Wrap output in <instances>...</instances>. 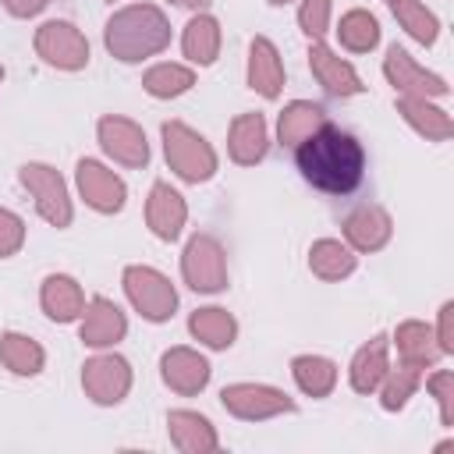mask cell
<instances>
[{
    "instance_id": "obj_42",
    "label": "cell",
    "mask_w": 454,
    "mask_h": 454,
    "mask_svg": "<svg viewBox=\"0 0 454 454\" xmlns=\"http://www.w3.org/2000/svg\"><path fill=\"white\" fill-rule=\"evenodd\" d=\"M0 82H4V67H0Z\"/></svg>"
},
{
    "instance_id": "obj_15",
    "label": "cell",
    "mask_w": 454,
    "mask_h": 454,
    "mask_svg": "<svg viewBox=\"0 0 454 454\" xmlns=\"http://www.w3.org/2000/svg\"><path fill=\"white\" fill-rule=\"evenodd\" d=\"M184 220H188L184 199L167 181H156L153 192H149V202H145V223L153 227V234L163 238V241H174L181 234Z\"/></svg>"
},
{
    "instance_id": "obj_38",
    "label": "cell",
    "mask_w": 454,
    "mask_h": 454,
    "mask_svg": "<svg viewBox=\"0 0 454 454\" xmlns=\"http://www.w3.org/2000/svg\"><path fill=\"white\" fill-rule=\"evenodd\" d=\"M436 344H440V351H443V355H450V351H454V301H447V305L440 309Z\"/></svg>"
},
{
    "instance_id": "obj_13",
    "label": "cell",
    "mask_w": 454,
    "mask_h": 454,
    "mask_svg": "<svg viewBox=\"0 0 454 454\" xmlns=\"http://www.w3.org/2000/svg\"><path fill=\"white\" fill-rule=\"evenodd\" d=\"M309 67H312V74L319 78V85L326 89V92H333V96H358L365 85H362V78H358V71L348 64V60H340L326 43H312L309 46Z\"/></svg>"
},
{
    "instance_id": "obj_19",
    "label": "cell",
    "mask_w": 454,
    "mask_h": 454,
    "mask_svg": "<svg viewBox=\"0 0 454 454\" xmlns=\"http://www.w3.org/2000/svg\"><path fill=\"white\" fill-rule=\"evenodd\" d=\"M167 429H170V440H174V447L181 454H209V450H216V429L199 411H184V408L170 411L167 415Z\"/></svg>"
},
{
    "instance_id": "obj_37",
    "label": "cell",
    "mask_w": 454,
    "mask_h": 454,
    "mask_svg": "<svg viewBox=\"0 0 454 454\" xmlns=\"http://www.w3.org/2000/svg\"><path fill=\"white\" fill-rule=\"evenodd\" d=\"M21 245H25V223H21V216L0 206V259L14 255Z\"/></svg>"
},
{
    "instance_id": "obj_26",
    "label": "cell",
    "mask_w": 454,
    "mask_h": 454,
    "mask_svg": "<svg viewBox=\"0 0 454 454\" xmlns=\"http://www.w3.org/2000/svg\"><path fill=\"white\" fill-rule=\"evenodd\" d=\"M188 330H192L195 340H202V344H209V348H231L234 337H238L234 316H231L227 309H216V305L195 309L192 319H188Z\"/></svg>"
},
{
    "instance_id": "obj_32",
    "label": "cell",
    "mask_w": 454,
    "mask_h": 454,
    "mask_svg": "<svg viewBox=\"0 0 454 454\" xmlns=\"http://www.w3.org/2000/svg\"><path fill=\"white\" fill-rule=\"evenodd\" d=\"M142 85H145L149 96H156V99H170V96L188 92V89L195 85V74H192V67H184V64H156V67L145 71Z\"/></svg>"
},
{
    "instance_id": "obj_17",
    "label": "cell",
    "mask_w": 454,
    "mask_h": 454,
    "mask_svg": "<svg viewBox=\"0 0 454 454\" xmlns=\"http://www.w3.org/2000/svg\"><path fill=\"white\" fill-rule=\"evenodd\" d=\"M390 213L380 209V206H358L348 220H344V238L355 252H376L390 241Z\"/></svg>"
},
{
    "instance_id": "obj_10",
    "label": "cell",
    "mask_w": 454,
    "mask_h": 454,
    "mask_svg": "<svg viewBox=\"0 0 454 454\" xmlns=\"http://www.w3.org/2000/svg\"><path fill=\"white\" fill-rule=\"evenodd\" d=\"M383 74L387 82L401 92V96H419V99H433V96H447V82L426 67H419L401 46H390L387 50V60H383Z\"/></svg>"
},
{
    "instance_id": "obj_23",
    "label": "cell",
    "mask_w": 454,
    "mask_h": 454,
    "mask_svg": "<svg viewBox=\"0 0 454 454\" xmlns=\"http://www.w3.org/2000/svg\"><path fill=\"white\" fill-rule=\"evenodd\" d=\"M394 340H397L401 362H404V365H415V369H426V365H433V362L443 355L440 344H436V333H433L426 323H419V319L401 323L397 333H394Z\"/></svg>"
},
{
    "instance_id": "obj_4",
    "label": "cell",
    "mask_w": 454,
    "mask_h": 454,
    "mask_svg": "<svg viewBox=\"0 0 454 454\" xmlns=\"http://www.w3.org/2000/svg\"><path fill=\"white\" fill-rule=\"evenodd\" d=\"M124 291H128V301L149 319V323H163L174 316L177 309V291L174 284L153 270V266H128L124 270Z\"/></svg>"
},
{
    "instance_id": "obj_1",
    "label": "cell",
    "mask_w": 454,
    "mask_h": 454,
    "mask_svg": "<svg viewBox=\"0 0 454 454\" xmlns=\"http://www.w3.org/2000/svg\"><path fill=\"white\" fill-rule=\"evenodd\" d=\"M298 170L312 188L326 195H348L365 174L362 142L333 124H323L305 142H298Z\"/></svg>"
},
{
    "instance_id": "obj_18",
    "label": "cell",
    "mask_w": 454,
    "mask_h": 454,
    "mask_svg": "<svg viewBox=\"0 0 454 454\" xmlns=\"http://www.w3.org/2000/svg\"><path fill=\"white\" fill-rule=\"evenodd\" d=\"M248 85L266 99H277L284 89V64L266 35H255L248 46Z\"/></svg>"
},
{
    "instance_id": "obj_34",
    "label": "cell",
    "mask_w": 454,
    "mask_h": 454,
    "mask_svg": "<svg viewBox=\"0 0 454 454\" xmlns=\"http://www.w3.org/2000/svg\"><path fill=\"white\" fill-rule=\"evenodd\" d=\"M419 383H422V369H415V365L401 362L397 369H387V376H383V408L387 411L404 408Z\"/></svg>"
},
{
    "instance_id": "obj_27",
    "label": "cell",
    "mask_w": 454,
    "mask_h": 454,
    "mask_svg": "<svg viewBox=\"0 0 454 454\" xmlns=\"http://www.w3.org/2000/svg\"><path fill=\"white\" fill-rule=\"evenodd\" d=\"M181 50H184V57L195 60V64H213L216 53H220V25H216V18L195 14V18L184 25Z\"/></svg>"
},
{
    "instance_id": "obj_41",
    "label": "cell",
    "mask_w": 454,
    "mask_h": 454,
    "mask_svg": "<svg viewBox=\"0 0 454 454\" xmlns=\"http://www.w3.org/2000/svg\"><path fill=\"white\" fill-rule=\"evenodd\" d=\"M270 4H287V0H270Z\"/></svg>"
},
{
    "instance_id": "obj_40",
    "label": "cell",
    "mask_w": 454,
    "mask_h": 454,
    "mask_svg": "<svg viewBox=\"0 0 454 454\" xmlns=\"http://www.w3.org/2000/svg\"><path fill=\"white\" fill-rule=\"evenodd\" d=\"M174 4H181V7H206L209 0H174Z\"/></svg>"
},
{
    "instance_id": "obj_14",
    "label": "cell",
    "mask_w": 454,
    "mask_h": 454,
    "mask_svg": "<svg viewBox=\"0 0 454 454\" xmlns=\"http://www.w3.org/2000/svg\"><path fill=\"white\" fill-rule=\"evenodd\" d=\"M160 372H163V383L184 397L199 394L209 383V362L192 348H170L160 358Z\"/></svg>"
},
{
    "instance_id": "obj_7",
    "label": "cell",
    "mask_w": 454,
    "mask_h": 454,
    "mask_svg": "<svg viewBox=\"0 0 454 454\" xmlns=\"http://www.w3.org/2000/svg\"><path fill=\"white\" fill-rule=\"evenodd\" d=\"M35 53L60 71H78L89 64V43L71 21H46L35 28Z\"/></svg>"
},
{
    "instance_id": "obj_31",
    "label": "cell",
    "mask_w": 454,
    "mask_h": 454,
    "mask_svg": "<svg viewBox=\"0 0 454 454\" xmlns=\"http://www.w3.org/2000/svg\"><path fill=\"white\" fill-rule=\"evenodd\" d=\"M390 11L401 21V28H408L411 39H419L422 46H433L436 43L440 21H436L433 11H426V4H419V0H390Z\"/></svg>"
},
{
    "instance_id": "obj_6",
    "label": "cell",
    "mask_w": 454,
    "mask_h": 454,
    "mask_svg": "<svg viewBox=\"0 0 454 454\" xmlns=\"http://www.w3.org/2000/svg\"><path fill=\"white\" fill-rule=\"evenodd\" d=\"M18 177L28 188V195L35 199V209H39V216L46 223H53V227H67L71 223L67 184H64V177L53 167H46V163H25L18 170Z\"/></svg>"
},
{
    "instance_id": "obj_33",
    "label": "cell",
    "mask_w": 454,
    "mask_h": 454,
    "mask_svg": "<svg viewBox=\"0 0 454 454\" xmlns=\"http://www.w3.org/2000/svg\"><path fill=\"white\" fill-rule=\"evenodd\" d=\"M337 35L351 53H369L380 43V21L369 11H348L337 25Z\"/></svg>"
},
{
    "instance_id": "obj_21",
    "label": "cell",
    "mask_w": 454,
    "mask_h": 454,
    "mask_svg": "<svg viewBox=\"0 0 454 454\" xmlns=\"http://www.w3.org/2000/svg\"><path fill=\"white\" fill-rule=\"evenodd\" d=\"M39 301H43V312H46L50 319H57V323H71V319H78L82 309H85V294H82L78 280L67 277V273L46 277V280H43V291H39Z\"/></svg>"
},
{
    "instance_id": "obj_28",
    "label": "cell",
    "mask_w": 454,
    "mask_h": 454,
    "mask_svg": "<svg viewBox=\"0 0 454 454\" xmlns=\"http://www.w3.org/2000/svg\"><path fill=\"white\" fill-rule=\"evenodd\" d=\"M291 376H294L301 394L326 397L333 390V383H337V365L330 358H323V355H298L291 362Z\"/></svg>"
},
{
    "instance_id": "obj_29",
    "label": "cell",
    "mask_w": 454,
    "mask_h": 454,
    "mask_svg": "<svg viewBox=\"0 0 454 454\" xmlns=\"http://www.w3.org/2000/svg\"><path fill=\"white\" fill-rule=\"evenodd\" d=\"M309 270L323 280H340L355 270V252L333 238H319L312 248H309Z\"/></svg>"
},
{
    "instance_id": "obj_22",
    "label": "cell",
    "mask_w": 454,
    "mask_h": 454,
    "mask_svg": "<svg viewBox=\"0 0 454 454\" xmlns=\"http://www.w3.org/2000/svg\"><path fill=\"white\" fill-rule=\"evenodd\" d=\"M397 114H401L419 135H426L429 142H443V138L454 135V121H450V114L440 110V106H433L429 99L401 96V99H397Z\"/></svg>"
},
{
    "instance_id": "obj_16",
    "label": "cell",
    "mask_w": 454,
    "mask_h": 454,
    "mask_svg": "<svg viewBox=\"0 0 454 454\" xmlns=\"http://www.w3.org/2000/svg\"><path fill=\"white\" fill-rule=\"evenodd\" d=\"M124 333H128V319L110 298H92L82 309V340L89 348H110Z\"/></svg>"
},
{
    "instance_id": "obj_3",
    "label": "cell",
    "mask_w": 454,
    "mask_h": 454,
    "mask_svg": "<svg viewBox=\"0 0 454 454\" xmlns=\"http://www.w3.org/2000/svg\"><path fill=\"white\" fill-rule=\"evenodd\" d=\"M163 153H167L170 170H174L181 181L199 184V181H209L213 170H216V153H213V145H209L199 131H192L188 124H181V121H167V124H163Z\"/></svg>"
},
{
    "instance_id": "obj_36",
    "label": "cell",
    "mask_w": 454,
    "mask_h": 454,
    "mask_svg": "<svg viewBox=\"0 0 454 454\" xmlns=\"http://www.w3.org/2000/svg\"><path fill=\"white\" fill-rule=\"evenodd\" d=\"M298 25H301V32L309 39H323V32L330 25V0H301Z\"/></svg>"
},
{
    "instance_id": "obj_24",
    "label": "cell",
    "mask_w": 454,
    "mask_h": 454,
    "mask_svg": "<svg viewBox=\"0 0 454 454\" xmlns=\"http://www.w3.org/2000/svg\"><path fill=\"white\" fill-rule=\"evenodd\" d=\"M323 124H326V114H323L319 103L294 99V103H287V106L280 110L277 135H280L284 145H298V142H305V138H309L316 128H323Z\"/></svg>"
},
{
    "instance_id": "obj_20",
    "label": "cell",
    "mask_w": 454,
    "mask_h": 454,
    "mask_svg": "<svg viewBox=\"0 0 454 454\" xmlns=\"http://www.w3.org/2000/svg\"><path fill=\"white\" fill-rule=\"evenodd\" d=\"M266 121L262 114H241L231 121V135H227V149H231V160L241 163V167H252L266 156Z\"/></svg>"
},
{
    "instance_id": "obj_2",
    "label": "cell",
    "mask_w": 454,
    "mask_h": 454,
    "mask_svg": "<svg viewBox=\"0 0 454 454\" xmlns=\"http://www.w3.org/2000/svg\"><path fill=\"white\" fill-rule=\"evenodd\" d=\"M103 43H106V50L117 60L135 64V60H145V57L160 53L170 43V25H167V18H163L160 7H153V4H131V7H121L106 21Z\"/></svg>"
},
{
    "instance_id": "obj_12",
    "label": "cell",
    "mask_w": 454,
    "mask_h": 454,
    "mask_svg": "<svg viewBox=\"0 0 454 454\" xmlns=\"http://www.w3.org/2000/svg\"><path fill=\"white\" fill-rule=\"evenodd\" d=\"M78 192L99 213H117L124 206V195H128L124 181L114 170H106L103 163H96V160H82L78 163Z\"/></svg>"
},
{
    "instance_id": "obj_35",
    "label": "cell",
    "mask_w": 454,
    "mask_h": 454,
    "mask_svg": "<svg viewBox=\"0 0 454 454\" xmlns=\"http://www.w3.org/2000/svg\"><path fill=\"white\" fill-rule=\"evenodd\" d=\"M426 387L433 390L436 404H440V422L443 426H454V372L450 369H440L426 380Z\"/></svg>"
},
{
    "instance_id": "obj_5",
    "label": "cell",
    "mask_w": 454,
    "mask_h": 454,
    "mask_svg": "<svg viewBox=\"0 0 454 454\" xmlns=\"http://www.w3.org/2000/svg\"><path fill=\"white\" fill-rule=\"evenodd\" d=\"M181 273H184V284L192 291H202V294L223 291L227 287V255H223L220 241L213 234H195L184 245Z\"/></svg>"
},
{
    "instance_id": "obj_8",
    "label": "cell",
    "mask_w": 454,
    "mask_h": 454,
    "mask_svg": "<svg viewBox=\"0 0 454 454\" xmlns=\"http://www.w3.org/2000/svg\"><path fill=\"white\" fill-rule=\"evenodd\" d=\"M220 401H223V408H227L231 415L248 419V422L294 411V401H291L284 390L266 387V383H231V387L220 390Z\"/></svg>"
},
{
    "instance_id": "obj_25",
    "label": "cell",
    "mask_w": 454,
    "mask_h": 454,
    "mask_svg": "<svg viewBox=\"0 0 454 454\" xmlns=\"http://www.w3.org/2000/svg\"><path fill=\"white\" fill-rule=\"evenodd\" d=\"M387 337H372L369 344H362L351 358V387L358 394H372L383 376H387Z\"/></svg>"
},
{
    "instance_id": "obj_11",
    "label": "cell",
    "mask_w": 454,
    "mask_h": 454,
    "mask_svg": "<svg viewBox=\"0 0 454 454\" xmlns=\"http://www.w3.org/2000/svg\"><path fill=\"white\" fill-rule=\"evenodd\" d=\"M99 131V145L124 167H145L149 163V142H145V131L128 121V117H103L96 124Z\"/></svg>"
},
{
    "instance_id": "obj_9",
    "label": "cell",
    "mask_w": 454,
    "mask_h": 454,
    "mask_svg": "<svg viewBox=\"0 0 454 454\" xmlns=\"http://www.w3.org/2000/svg\"><path fill=\"white\" fill-rule=\"evenodd\" d=\"M82 387L96 404H117L131 390V369L121 355H96L82 365Z\"/></svg>"
},
{
    "instance_id": "obj_30",
    "label": "cell",
    "mask_w": 454,
    "mask_h": 454,
    "mask_svg": "<svg viewBox=\"0 0 454 454\" xmlns=\"http://www.w3.org/2000/svg\"><path fill=\"white\" fill-rule=\"evenodd\" d=\"M0 362L14 376H35L43 369L46 355H43V348L32 337H25V333H4L0 337Z\"/></svg>"
},
{
    "instance_id": "obj_39",
    "label": "cell",
    "mask_w": 454,
    "mask_h": 454,
    "mask_svg": "<svg viewBox=\"0 0 454 454\" xmlns=\"http://www.w3.org/2000/svg\"><path fill=\"white\" fill-rule=\"evenodd\" d=\"M14 18H32V14H39L50 0H0Z\"/></svg>"
}]
</instances>
